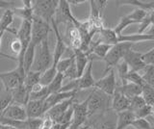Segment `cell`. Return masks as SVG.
<instances>
[{"mask_svg": "<svg viewBox=\"0 0 154 129\" xmlns=\"http://www.w3.org/2000/svg\"><path fill=\"white\" fill-rule=\"evenodd\" d=\"M111 100L112 97L94 88L88 97V119L111 109Z\"/></svg>", "mask_w": 154, "mask_h": 129, "instance_id": "obj_1", "label": "cell"}, {"mask_svg": "<svg viewBox=\"0 0 154 129\" xmlns=\"http://www.w3.org/2000/svg\"><path fill=\"white\" fill-rule=\"evenodd\" d=\"M53 65V57L48 44V37L45 38L40 45L36 47L35 59L31 70L43 72Z\"/></svg>", "mask_w": 154, "mask_h": 129, "instance_id": "obj_2", "label": "cell"}, {"mask_svg": "<svg viewBox=\"0 0 154 129\" xmlns=\"http://www.w3.org/2000/svg\"><path fill=\"white\" fill-rule=\"evenodd\" d=\"M59 1L57 0H36L33 1L34 16L40 17L50 25L51 21L54 20Z\"/></svg>", "mask_w": 154, "mask_h": 129, "instance_id": "obj_3", "label": "cell"}, {"mask_svg": "<svg viewBox=\"0 0 154 129\" xmlns=\"http://www.w3.org/2000/svg\"><path fill=\"white\" fill-rule=\"evenodd\" d=\"M134 44L131 42H119V44L113 45L111 49L103 59L106 64V69L104 72H108L109 70L114 69L120 61L123 59L127 51L133 48Z\"/></svg>", "mask_w": 154, "mask_h": 129, "instance_id": "obj_4", "label": "cell"}, {"mask_svg": "<svg viewBox=\"0 0 154 129\" xmlns=\"http://www.w3.org/2000/svg\"><path fill=\"white\" fill-rule=\"evenodd\" d=\"M118 113L112 109L107 110L106 112L90 118L86 123H89L94 129H116L117 127Z\"/></svg>", "mask_w": 154, "mask_h": 129, "instance_id": "obj_5", "label": "cell"}, {"mask_svg": "<svg viewBox=\"0 0 154 129\" xmlns=\"http://www.w3.org/2000/svg\"><path fill=\"white\" fill-rule=\"evenodd\" d=\"M51 31V26L40 17L34 16L32 21V31H31V41L30 44L37 47L41 42L48 37Z\"/></svg>", "mask_w": 154, "mask_h": 129, "instance_id": "obj_6", "label": "cell"}, {"mask_svg": "<svg viewBox=\"0 0 154 129\" xmlns=\"http://www.w3.org/2000/svg\"><path fill=\"white\" fill-rule=\"evenodd\" d=\"M54 21L58 25L60 23H65V24H72L76 28H78L81 21L76 20L74 16L72 15L70 10V5L67 2V0H60L56 15L54 17Z\"/></svg>", "mask_w": 154, "mask_h": 129, "instance_id": "obj_7", "label": "cell"}, {"mask_svg": "<svg viewBox=\"0 0 154 129\" xmlns=\"http://www.w3.org/2000/svg\"><path fill=\"white\" fill-rule=\"evenodd\" d=\"M73 117L69 129H79L88 121V97L82 102L75 101L72 104Z\"/></svg>", "mask_w": 154, "mask_h": 129, "instance_id": "obj_8", "label": "cell"}, {"mask_svg": "<svg viewBox=\"0 0 154 129\" xmlns=\"http://www.w3.org/2000/svg\"><path fill=\"white\" fill-rule=\"evenodd\" d=\"M24 77L25 75L20 73V71L17 68L7 72H0V80L3 83L4 90L9 93H12L14 90L23 84Z\"/></svg>", "mask_w": 154, "mask_h": 129, "instance_id": "obj_9", "label": "cell"}, {"mask_svg": "<svg viewBox=\"0 0 154 129\" xmlns=\"http://www.w3.org/2000/svg\"><path fill=\"white\" fill-rule=\"evenodd\" d=\"M94 88L103 92L106 94L110 95V97H112L116 91V88H117V80H116L115 69H112L108 71V73L103 78L95 81Z\"/></svg>", "mask_w": 154, "mask_h": 129, "instance_id": "obj_10", "label": "cell"}, {"mask_svg": "<svg viewBox=\"0 0 154 129\" xmlns=\"http://www.w3.org/2000/svg\"><path fill=\"white\" fill-rule=\"evenodd\" d=\"M128 65L129 70L139 72L140 70H143L146 68V65L143 63L142 59V53L134 50L133 48L127 51V53L122 59Z\"/></svg>", "mask_w": 154, "mask_h": 129, "instance_id": "obj_11", "label": "cell"}, {"mask_svg": "<svg viewBox=\"0 0 154 129\" xmlns=\"http://www.w3.org/2000/svg\"><path fill=\"white\" fill-rule=\"evenodd\" d=\"M93 61L94 60H91V59L90 60L84 73L82 74L81 77L76 79V86L78 91L94 88L95 80L93 76Z\"/></svg>", "mask_w": 154, "mask_h": 129, "instance_id": "obj_12", "label": "cell"}, {"mask_svg": "<svg viewBox=\"0 0 154 129\" xmlns=\"http://www.w3.org/2000/svg\"><path fill=\"white\" fill-rule=\"evenodd\" d=\"M1 118L14 119V121H26L28 118L25 106H22V105L16 104L13 102L4 111Z\"/></svg>", "mask_w": 154, "mask_h": 129, "instance_id": "obj_13", "label": "cell"}, {"mask_svg": "<svg viewBox=\"0 0 154 129\" xmlns=\"http://www.w3.org/2000/svg\"><path fill=\"white\" fill-rule=\"evenodd\" d=\"M77 92L76 91H71V92H59L56 94H49L48 97L43 100V105H45V112H46L52 108L53 106H55L56 104L60 103L64 100H66L69 98L76 97Z\"/></svg>", "mask_w": 154, "mask_h": 129, "instance_id": "obj_14", "label": "cell"}, {"mask_svg": "<svg viewBox=\"0 0 154 129\" xmlns=\"http://www.w3.org/2000/svg\"><path fill=\"white\" fill-rule=\"evenodd\" d=\"M111 109L116 113L128 111L130 110V99L118 91H115L111 100Z\"/></svg>", "mask_w": 154, "mask_h": 129, "instance_id": "obj_15", "label": "cell"}, {"mask_svg": "<svg viewBox=\"0 0 154 129\" xmlns=\"http://www.w3.org/2000/svg\"><path fill=\"white\" fill-rule=\"evenodd\" d=\"M74 102H75V97H71V98H69V99H66V100H64V101L58 103V104L55 105V106H53L52 108H50L46 112L45 115L49 116L53 119V121H56L63 114L66 113L67 110H69L72 106V104H73Z\"/></svg>", "mask_w": 154, "mask_h": 129, "instance_id": "obj_16", "label": "cell"}, {"mask_svg": "<svg viewBox=\"0 0 154 129\" xmlns=\"http://www.w3.org/2000/svg\"><path fill=\"white\" fill-rule=\"evenodd\" d=\"M28 118H42L45 115L43 100H29L25 105Z\"/></svg>", "mask_w": 154, "mask_h": 129, "instance_id": "obj_17", "label": "cell"}, {"mask_svg": "<svg viewBox=\"0 0 154 129\" xmlns=\"http://www.w3.org/2000/svg\"><path fill=\"white\" fill-rule=\"evenodd\" d=\"M22 3H23V7L13 9L14 15L20 17L22 20L32 22L34 18L33 1L32 0H23Z\"/></svg>", "mask_w": 154, "mask_h": 129, "instance_id": "obj_18", "label": "cell"}, {"mask_svg": "<svg viewBox=\"0 0 154 129\" xmlns=\"http://www.w3.org/2000/svg\"><path fill=\"white\" fill-rule=\"evenodd\" d=\"M99 38L96 42L98 44H105L109 45H115L118 44V35L112 28H101L98 31Z\"/></svg>", "mask_w": 154, "mask_h": 129, "instance_id": "obj_19", "label": "cell"}, {"mask_svg": "<svg viewBox=\"0 0 154 129\" xmlns=\"http://www.w3.org/2000/svg\"><path fill=\"white\" fill-rule=\"evenodd\" d=\"M73 55H74V62H75V66L77 69V75H78V78H79L82 76V74L84 73V71L91 59L85 52H83L80 49L73 51Z\"/></svg>", "mask_w": 154, "mask_h": 129, "instance_id": "obj_20", "label": "cell"}, {"mask_svg": "<svg viewBox=\"0 0 154 129\" xmlns=\"http://www.w3.org/2000/svg\"><path fill=\"white\" fill-rule=\"evenodd\" d=\"M116 91H118L120 94H122L129 99L142 94V87H140L138 85L132 84V83H127L124 85L117 86Z\"/></svg>", "mask_w": 154, "mask_h": 129, "instance_id": "obj_21", "label": "cell"}, {"mask_svg": "<svg viewBox=\"0 0 154 129\" xmlns=\"http://www.w3.org/2000/svg\"><path fill=\"white\" fill-rule=\"evenodd\" d=\"M11 94H12L13 103L25 106L27 102L29 101V95H30V94L27 92V90L25 89L23 84H21L16 90H14L11 93Z\"/></svg>", "mask_w": 154, "mask_h": 129, "instance_id": "obj_22", "label": "cell"}, {"mask_svg": "<svg viewBox=\"0 0 154 129\" xmlns=\"http://www.w3.org/2000/svg\"><path fill=\"white\" fill-rule=\"evenodd\" d=\"M146 41H154L153 36H149L146 33L143 34H131V35H120L118 37V44L119 42H131V44H136V42Z\"/></svg>", "mask_w": 154, "mask_h": 129, "instance_id": "obj_23", "label": "cell"}, {"mask_svg": "<svg viewBox=\"0 0 154 129\" xmlns=\"http://www.w3.org/2000/svg\"><path fill=\"white\" fill-rule=\"evenodd\" d=\"M135 115L131 111H124L118 113V119H117V127L116 129H125L130 126L132 122L135 121Z\"/></svg>", "mask_w": 154, "mask_h": 129, "instance_id": "obj_24", "label": "cell"}, {"mask_svg": "<svg viewBox=\"0 0 154 129\" xmlns=\"http://www.w3.org/2000/svg\"><path fill=\"white\" fill-rule=\"evenodd\" d=\"M14 12L13 9L10 10H6L5 13L2 15V17H0V32H11L14 33V35H17V32H14V30L10 29V25L14 22Z\"/></svg>", "mask_w": 154, "mask_h": 129, "instance_id": "obj_25", "label": "cell"}, {"mask_svg": "<svg viewBox=\"0 0 154 129\" xmlns=\"http://www.w3.org/2000/svg\"><path fill=\"white\" fill-rule=\"evenodd\" d=\"M41 74L42 72H38V71H33V70H30L28 73L25 74V77H24L23 80V85L29 94L31 93V90L33 89L34 86L40 82Z\"/></svg>", "mask_w": 154, "mask_h": 129, "instance_id": "obj_26", "label": "cell"}, {"mask_svg": "<svg viewBox=\"0 0 154 129\" xmlns=\"http://www.w3.org/2000/svg\"><path fill=\"white\" fill-rule=\"evenodd\" d=\"M35 51H36V47L33 45L29 44V46L25 52V54H24V58H23V69L24 71H25V74L28 73L32 69L34 59H35Z\"/></svg>", "mask_w": 154, "mask_h": 129, "instance_id": "obj_27", "label": "cell"}, {"mask_svg": "<svg viewBox=\"0 0 154 129\" xmlns=\"http://www.w3.org/2000/svg\"><path fill=\"white\" fill-rule=\"evenodd\" d=\"M57 69L55 66H51L49 69H47L46 70H45L43 72H42L41 74V78H40V83L41 85H42L43 87H47L49 85L53 79L55 78V76L57 74Z\"/></svg>", "mask_w": 154, "mask_h": 129, "instance_id": "obj_28", "label": "cell"}, {"mask_svg": "<svg viewBox=\"0 0 154 129\" xmlns=\"http://www.w3.org/2000/svg\"><path fill=\"white\" fill-rule=\"evenodd\" d=\"M118 3H119V5L137 6L139 9H143V10L146 12H150L154 9V1L143 2V1H138V0H127V1H118Z\"/></svg>", "mask_w": 154, "mask_h": 129, "instance_id": "obj_29", "label": "cell"}, {"mask_svg": "<svg viewBox=\"0 0 154 129\" xmlns=\"http://www.w3.org/2000/svg\"><path fill=\"white\" fill-rule=\"evenodd\" d=\"M142 97L146 105L154 107V87L144 84L142 87Z\"/></svg>", "mask_w": 154, "mask_h": 129, "instance_id": "obj_30", "label": "cell"}, {"mask_svg": "<svg viewBox=\"0 0 154 129\" xmlns=\"http://www.w3.org/2000/svg\"><path fill=\"white\" fill-rule=\"evenodd\" d=\"M64 74L62 73H57L55 78L53 79L52 82L47 86V90H48V94H56L61 92V89L63 87V82H64Z\"/></svg>", "mask_w": 154, "mask_h": 129, "instance_id": "obj_31", "label": "cell"}, {"mask_svg": "<svg viewBox=\"0 0 154 129\" xmlns=\"http://www.w3.org/2000/svg\"><path fill=\"white\" fill-rule=\"evenodd\" d=\"M12 94L11 93L7 92V91H0V118L2 117L5 110L10 104L12 103Z\"/></svg>", "mask_w": 154, "mask_h": 129, "instance_id": "obj_32", "label": "cell"}, {"mask_svg": "<svg viewBox=\"0 0 154 129\" xmlns=\"http://www.w3.org/2000/svg\"><path fill=\"white\" fill-rule=\"evenodd\" d=\"M74 61V55L72 54L71 56L67 57V58L61 59L56 65V69L58 73H62L65 74L66 71L69 69V68L71 66V64L73 63Z\"/></svg>", "mask_w": 154, "mask_h": 129, "instance_id": "obj_33", "label": "cell"}, {"mask_svg": "<svg viewBox=\"0 0 154 129\" xmlns=\"http://www.w3.org/2000/svg\"><path fill=\"white\" fill-rule=\"evenodd\" d=\"M135 23L136 22L133 21L132 20H130L127 16H124L122 17H120V20L117 24V26L114 28V31L116 32V34H117L118 36H120L125 28L129 25H131V24H135Z\"/></svg>", "mask_w": 154, "mask_h": 129, "instance_id": "obj_34", "label": "cell"}, {"mask_svg": "<svg viewBox=\"0 0 154 129\" xmlns=\"http://www.w3.org/2000/svg\"><path fill=\"white\" fill-rule=\"evenodd\" d=\"M116 68H117L118 73H119V79H120V81H122V85L127 84V82H126V75L129 72L128 65L125 63L123 60H122L117 66H116Z\"/></svg>", "mask_w": 154, "mask_h": 129, "instance_id": "obj_35", "label": "cell"}, {"mask_svg": "<svg viewBox=\"0 0 154 129\" xmlns=\"http://www.w3.org/2000/svg\"><path fill=\"white\" fill-rule=\"evenodd\" d=\"M143 74L142 78L144 84L150 85L154 87V66H146V68L143 69Z\"/></svg>", "mask_w": 154, "mask_h": 129, "instance_id": "obj_36", "label": "cell"}, {"mask_svg": "<svg viewBox=\"0 0 154 129\" xmlns=\"http://www.w3.org/2000/svg\"><path fill=\"white\" fill-rule=\"evenodd\" d=\"M126 82L138 85V86H140V87H143V86L144 85V82L142 78V75L139 74V72H136V71H131V70H129V72L126 75Z\"/></svg>", "mask_w": 154, "mask_h": 129, "instance_id": "obj_37", "label": "cell"}, {"mask_svg": "<svg viewBox=\"0 0 154 129\" xmlns=\"http://www.w3.org/2000/svg\"><path fill=\"white\" fill-rule=\"evenodd\" d=\"M147 13L148 12L143 10V9L136 8L132 13H130L129 15H127V17L130 18V20H132L133 21H135L136 23H141L143 21V18L146 17Z\"/></svg>", "mask_w": 154, "mask_h": 129, "instance_id": "obj_38", "label": "cell"}, {"mask_svg": "<svg viewBox=\"0 0 154 129\" xmlns=\"http://www.w3.org/2000/svg\"><path fill=\"white\" fill-rule=\"evenodd\" d=\"M153 110H154V107H151V106H149V105L146 104L144 106L138 109L137 111H135L133 113L136 118H146V117L153 114Z\"/></svg>", "mask_w": 154, "mask_h": 129, "instance_id": "obj_39", "label": "cell"}, {"mask_svg": "<svg viewBox=\"0 0 154 129\" xmlns=\"http://www.w3.org/2000/svg\"><path fill=\"white\" fill-rule=\"evenodd\" d=\"M146 105L143 98L142 97V95H138V97H134L132 98H130V110L129 111L135 112L138 109L142 108L143 106Z\"/></svg>", "mask_w": 154, "mask_h": 129, "instance_id": "obj_40", "label": "cell"}, {"mask_svg": "<svg viewBox=\"0 0 154 129\" xmlns=\"http://www.w3.org/2000/svg\"><path fill=\"white\" fill-rule=\"evenodd\" d=\"M48 95H49V94H48L47 87H43L41 91L30 93L29 100H45Z\"/></svg>", "mask_w": 154, "mask_h": 129, "instance_id": "obj_41", "label": "cell"}, {"mask_svg": "<svg viewBox=\"0 0 154 129\" xmlns=\"http://www.w3.org/2000/svg\"><path fill=\"white\" fill-rule=\"evenodd\" d=\"M131 126L135 129H152L151 123L149 122L146 118H135V121L132 122Z\"/></svg>", "mask_w": 154, "mask_h": 129, "instance_id": "obj_42", "label": "cell"}, {"mask_svg": "<svg viewBox=\"0 0 154 129\" xmlns=\"http://www.w3.org/2000/svg\"><path fill=\"white\" fill-rule=\"evenodd\" d=\"M142 59L146 66H154V47L146 53L142 54Z\"/></svg>", "mask_w": 154, "mask_h": 129, "instance_id": "obj_43", "label": "cell"}, {"mask_svg": "<svg viewBox=\"0 0 154 129\" xmlns=\"http://www.w3.org/2000/svg\"><path fill=\"white\" fill-rule=\"evenodd\" d=\"M10 49L13 52V53L17 54V56L20 54L21 52V42L16 37L13 41H11L10 42Z\"/></svg>", "mask_w": 154, "mask_h": 129, "instance_id": "obj_44", "label": "cell"}, {"mask_svg": "<svg viewBox=\"0 0 154 129\" xmlns=\"http://www.w3.org/2000/svg\"><path fill=\"white\" fill-rule=\"evenodd\" d=\"M54 123L55 121H53L49 116L45 115V116L42 117V121L40 129H52L53 126H54Z\"/></svg>", "mask_w": 154, "mask_h": 129, "instance_id": "obj_45", "label": "cell"}, {"mask_svg": "<svg viewBox=\"0 0 154 129\" xmlns=\"http://www.w3.org/2000/svg\"><path fill=\"white\" fill-rule=\"evenodd\" d=\"M14 1H6V0H0V9H6V10H10V9H14Z\"/></svg>", "mask_w": 154, "mask_h": 129, "instance_id": "obj_46", "label": "cell"}, {"mask_svg": "<svg viewBox=\"0 0 154 129\" xmlns=\"http://www.w3.org/2000/svg\"><path fill=\"white\" fill-rule=\"evenodd\" d=\"M70 123H58L55 122L52 129H69Z\"/></svg>", "mask_w": 154, "mask_h": 129, "instance_id": "obj_47", "label": "cell"}, {"mask_svg": "<svg viewBox=\"0 0 154 129\" xmlns=\"http://www.w3.org/2000/svg\"><path fill=\"white\" fill-rule=\"evenodd\" d=\"M4 33H5V32H0V47H1V42H2V39H3ZM0 55H1V56H4V57H7V58H10V59H13V60L17 61V58H14V57H12V56L7 55V54H3V53H1V52H0Z\"/></svg>", "mask_w": 154, "mask_h": 129, "instance_id": "obj_48", "label": "cell"}, {"mask_svg": "<svg viewBox=\"0 0 154 129\" xmlns=\"http://www.w3.org/2000/svg\"><path fill=\"white\" fill-rule=\"evenodd\" d=\"M67 2H69V5L77 6V5H80V4H82V3L87 2V0H67Z\"/></svg>", "mask_w": 154, "mask_h": 129, "instance_id": "obj_49", "label": "cell"}, {"mask_svg": "<svg viewBox=\"0 0 154 129\" xmlns=\"http://www.w3.org/2000/svg\"><path fill=\"white\" fill-rule=\"evenodd\" d=\"M146 34L149 35V36H153L154 37V24L150 26V28H149V30L147 32H146Z\"/></svg>", "mask_w": 154, "mask_h": 129, "instance_id": "obj_50", "label": "cell"}, {"mask_svg": "<svg viewBox=\"0 0 154 129\" xmlns=\"http://www.w3.org/2000/svg\"><path fill=\"white\" fill-rule=\"evenodd\" d=\"M79 129H94L93 126L91 125V124H89V123H85L83 126H81Z\"/></svg>", "mask_w": 154, "mask_h": 129, "instance_id": "obj_51", "label": "cell"}, {"mask_svg": "<svg viewBox=\"0 0 154 129\" xmlns=\"http://www.w3.org/2000/svg\"><path fill=\"white\" fill-rule=\"evenodd\" d=\"M0 129H16L12 126H9V125H6V124H2L0 123Z\"/></svg>", "mask_w": 154, "mask_h": 129, "instance_id": "obj_52", "label": "cell"}, {"mask_svg": "<svg viewBox=\"0 0 154 129\" xmlns=\"http://www.w3.org/2000/svg\"><path fill=\"white\" fill-rule=\"evenodd\" d=\"M152 129H154V127H153V128H152Z\"/></svg>", "mask_w": 154, "mask_h": 129, "instance_id": "obj_53", "label": "cell"}]
</instances>
